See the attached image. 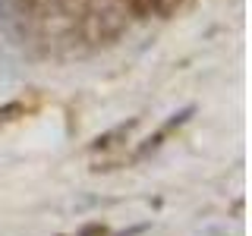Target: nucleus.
<instances>
[{
    "label": "nucleus",
    "mask_w": 252,
    "mask_h": 236,
    "mask_svg": "<svg viewBox=\"0 0 252 236\" xmlns=\"http://www.w3.org/2000/svg\"><path fill=\"white\" fill-rule=\"evenodd\" d=\"M132 126H136V123H123V126H117L114 132H107V136H98V139H94V145H92V148H110V145H114V139L126 136V132H129Z\"/></svg>",
    "instance_id": "nucleus-1"
}]
</instances>
